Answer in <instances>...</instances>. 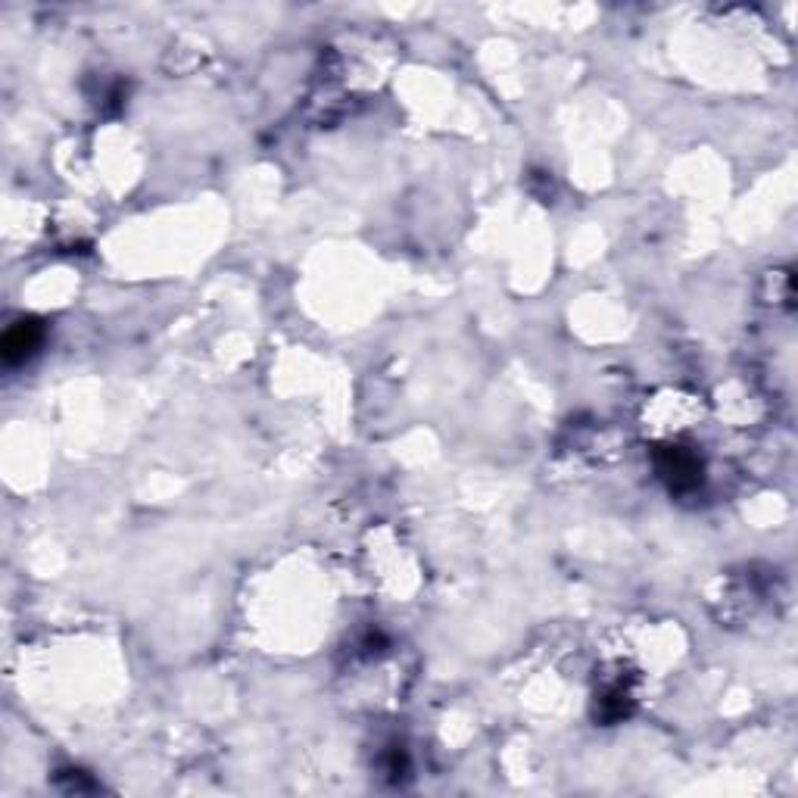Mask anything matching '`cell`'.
Masks as SVG:
<instances>
[{"label": "cell", "instance_id": "1", "mask_svg": "<svg viewBox=\"0 0 798 798\" xmlns=\"http://www.w3.org/2000/svg\"><path fill=\"white\" fill-rule=\"evenodd\" d=\"M41 344H44V325L37 319H19L7 327V334L0 341V356L10 368H17L25 359H32Z\"/></svg>", "mask_w": 798, "mask_h": 798}, {"label": "cell", "instance_id": "2", "mask_svg": "<svg viewBox=\"0 0 798 798\" xmlns=\"http://www.w3.org/2000/svg\"><path fill=\"white\" fill-rule=\"evenodd\" d=\"M655 462H658L661 477L671 484L673 490H692L702 481V462L683 446H665L661 453L655 455Z\"/></svg>", "mask_w": 798, "mask_h": 798}, {"label": "cell", "instance_id": "3", "mask_svg": "<svg viewBox=\"0 0 798 798\" xmlns=\"http://www.w3.org/2000/svg\"><path fill=\"white\" fill-rule=\"evenodd\" d=\"M602 718L605 721H617V718H624L627 714V708H630V695H627V690H621V687H615V690H608L605 695H602Z\"/></svg>", "mask_w": 798, "mask_h": 798}]
</instances>
